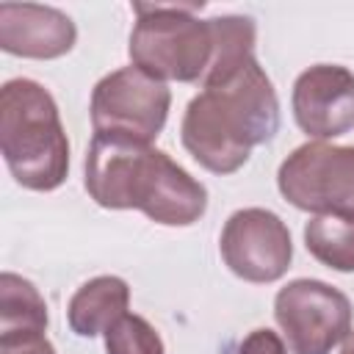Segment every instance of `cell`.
<instances>
[{"label":"cell","mask_w":354,"mask_h":354,"mask_svg":"<svg viewBox=\"0 0 354 354\" xmlns=\"http://www.w3.org/2000/svg\"><path fill=\"white\" fill-rule=\"evenodd\" d=\"M279 130V100L254 55L207 77L185 105L180 138L188 155L213 174L238 171L254 147Z\"/></svg>","instance_id":"6da1fadb"},{"label":"cell","mask_w":354,"mask_h":354,"mask_svg":"<svg viewBox=\"0 0 354 354\" xmlns=\"http://www.w3.org/2000/svg\"><path fill=\"white\" fill-rule=\"evenodd\" d=\"M86 191L105 210H141L149 221L188 227L207 210V188L147 141L94 133L86 152Z\"/></svg>","instance_id":"7a4b0ae2"},{"label":"cell","mask_w":354,"mask_h":354,"mask_svg":"<svg viewBox=\"0 0 354 354\" xmlns=\"http://www.w3.org/2000/svg\"><path fill=\"white\" fill-rule=\"evenodd\" d=\"M0 152L11 177L28 191H55L69 174V138L53 94L14 77L0 88Z\"/></svg>","instance_id":"3957f363"},{"label":"cell","mask_w":354,"mask_h":354,"mask_svg":"<svg viewBox=\"0 0 354 354\" xmlns=\"http://www.w3.org/2000/svg\"><path fill=\"white\" fill-rule=\"evenodd\" d=\"M202 8L205 3H133V66L163 83H202L216 58L213 19L194 17Z\"/></svg>","instance_id":"277c9868"},{"label":"cell","mask_w":354,"mask_h":354,"mask_svg":"<svg viewBox=\"0 0 354 354\" xmlns=\"http://www.w3.org/2000/svg\"><path fill=\"white\" fill-rule=\"evenodd\" d=\"M279 194L313 216L354 218V147L307 141L277 171Z\"/></svg>","instance_id":"5b68a950"},{"label":"cell","mask_w":354,"mask_h":354,"mask_svg":"<svg viewBox=\"0 0 354 354\" xmlns=\"http://www.w3.org/2000/svg\"><path fill=\"white\" fill-rule=\"evenodd\" d=\"M274 318L293 354H329L351 332V301L321 279H293L277 290Z\"/></svg>","instance_id":"8992f818"},{"label":"cell","mask_w":354,"mask_h":354,"mask_svg":"<svg viewBox=\"0 0 354 354\" xmlns=\"http://www.w3.org/2000/svg\"><path fill=\"white\" fill-rule=\"evenodd\" d=\"M169 86L130 64L94 86L91 127L94 133H116L152 144L169 119Z\"/></svg>","instance_id":"52a82bcc"},{"label":"cell","mask_w":354,"mask_h":354,"mask_svg":"<svg viewBox=\"0 0 354 354\" xmlns=\"http://www.w3.org/2000/svg\"><path fill=\"white\" fill-rule=\"evenodd\" d=\"M218 252L224 266L243 282L268 285L288 274L293 243L288 224L266 207L235 210L221 230Z\"/></svg>","instance_id":"ba28073f"},{"label":"cell","mask_w":354,"mask_h":354,"mask_svg":"<svg viewBox=\"0 0 354 354\" xmlns=\"http://www.w3.org/2000/svg\"><path fill=\"white\" fill-rule=\"evenodd\" d=\"M299 130L315 141L337 138L354 127V72L340 64L304 69L290 94Z\"/></svg>","instance_id":"9c48e42d"},{"label":"cell","mask_w":354,"mask_h":354,"mask_svg":"<svg viewBox=\"0 0 354 354\" xmlns=\"http://www.w3.org/2000/svg\"><path fill=\"white\" fill-rule=\"evenodd\" d=\"M77 41L75 22L53 8L36 3L0 6V47L8 55L50 61L66 55Z\"/></svg>","instance_id":"30bf717a"},{"label":"cell","mask_w":354,"mask_h":354,"mask_svg":"<svg viewBox=\"0 0 354 354\" xmlns=\"http://www.w3.org/2000/svg\"><path fill=\"white\" fill-rule=\"evenodd\" d=\"M130 304V285L122 277L102 274L88 282H83L66 307V321L75 335L80 337H94L105 335L124 313Z\"/></svg>","instance_id":"8fae6325"},{"label":"cell","mask_w":354,"mask_h":354,"mask_svg":"<svg viewBox=\"0 0 354 354\" xmlns=\"http://www.w3.org/2000/svg\"><path fill=\"white\" fill-rule=\"evenodd\" d=\"M47 304L36 285L19 274L3 271L0 277V337L44 335Z\"/></svg>","instance_id":"7c38bea8"},{"label":"cell","mask_w":354,"mask_h":354,"mask_svg":"<svg viewBox=\"0 0 354 354\" xmlns=\"http://www.w3.org/2000/svg\"><path fill=\"white\" fill-rule=\"evenodd\" d=\"M304 246L326 268L351 274L354 271V218L313 216L304 224Z\"/></svg>","instance_id":"4fadbf2b"},{"label":"cell","mask_w":354,"mask_h":354,"mask_svg":"<svg viewBox=\"0 0 354 354\" xmlns=\"http://www.w3.org/2000/svg\"><path fill=\"white\" fill-rule=\"evenodd\" d=\"M105 351L108 354H166L158 329L136 313H124L105 332Z\"/></svg>","instance_id":"5bb4252c"},{"label":"cell","mask_w":354,"mask_h":354,"mask_svg":"<svg viewBox=\"0 0 354 354\" xmlns=\"http://www.w3.org/2000/svg\"><path fill=\"white\" fill-rule=\"evenodd\" d=\"M0 354H55L47 335H11L0 337Z\"/></svg>","instance_id":"9a60e30c"},{"label":"cell","mask_w":354,"mask_h":354,"mask_svg":"<svg viewBox=\"0 0 354 354\" xmlns=\"http://www.w3.org/2000/svg\"><path fill=\"white\" fill-rule=\"evenodd\" d=\"M238 354H288L285 343L277 332L271 329H252L243 343L238 346Z\"/></svg>","instance_id":"2e32d148"},{"label":"cell","mask_w":354,"mask_h":354,"mask_svg":"<svg viewBox=\"0 0 354 354\" xmlns=\"http://www.w3.org/2000/svg\"><path fill=\"white\" fill-rule=\"evenodd\" d=\"M340 354H354V329L343 337V346H340Z\"/></svg>","instance_id":"e0dca14e"}]
</instances>
